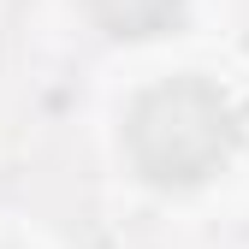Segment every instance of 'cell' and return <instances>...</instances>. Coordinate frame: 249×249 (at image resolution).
Here are the masks:
<instances>
[{
  "label": "cell",
  "instance_id": "6da1fadb",
  "mask_svg": "<svg viewBox=\"0 0 249 249\" xmlns=\"http://www.w3.org/2000/svg\"><path fill=\"white\" fill-rule=\"evenodd\" d=\"M231 131H226V107L213 89L202 83H172L154 89L131 119V148L148 178H202L220 166Z\"/></svg>",
  "mask_w": 249,
  "mask_h": 249
},
{
  "label": "cell",
  "instance_id": "7a4b0ae2",
  "mask_svg": "<svg viewBox=\"0 0 249 249\" xmlns=\"http://www.w3.org/2000/svg\"><path fill=\"white\" fill-rule=\"evenodd\" d=\"M178 0H95V12L119 30V36H148V30H160L172 18Z\"/></svg>",
  "mask_w": 249,
  "mask_h": 249
}]
</instances>
